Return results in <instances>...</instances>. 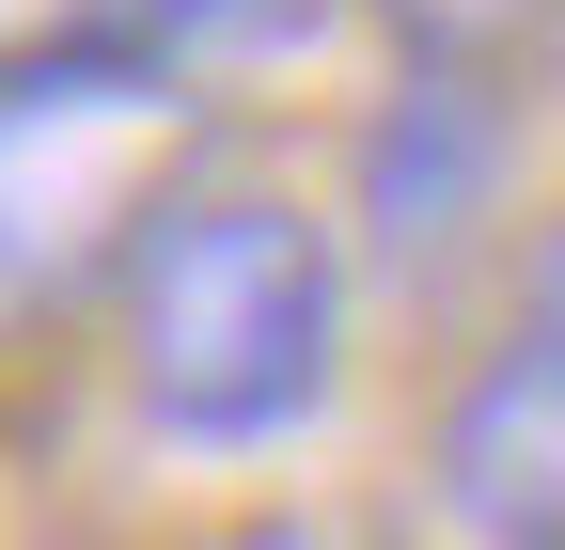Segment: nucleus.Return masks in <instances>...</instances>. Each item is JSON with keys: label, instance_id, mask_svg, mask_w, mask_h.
<instances>
[{"label": "nucleus", "instance_id": "obj_1", "mask_svg": "<svg viewBox=\"0 0 565 550\" xmlns=\"http://www.w3.org/2000/svg\"><path fill=\"white\" fill-rule=\"evenodd\" d=\"M110 378L173 456H282L345 393V236L299 189L189 173L110 267Z\"/></svg>", "mask_w": 565, "mask_h": 550}, {"label": "nucleus", "instance_id": "obj_2", "mask_svg": "<svg viewBox=\"0 0 565 550\" xmlns=\"http://www.w3.org/2000/svg\"><path fill=\"white\" fill-rule=\"evenodd\" d=\"M189 173H204V63L0 80V347L95 315Z\"/></svg>", "mask_w": 565, "mask_h": 550}, {"label": "nucleus", "instance_id": "obj_3", "mask_svg": "<svg viewBox=\"0 0 565 550\" xmlns=\"http://www.w3.org/2000/svg\"><path fill=\"white\" fill-rule=\"evenodd\" d=\"M503 158H519V110L503 80H456V63H393V95L362 110V142H345V252L377 267H440L487 204H503Z\"/></svg>", "mask_w": 565, "mask_h": 550}, {"label": "nucleus", "instance_id": "obj_4", "mask_svg": "<svg viewBox=\"0 0 565 550\" xmlns=\"http://www.w3.org/2000/svg\"><path fill=\"white\" fill-rule=\"evenodd\" d=\"M424 504L456 550H565V347L503 330L424 425Z\"/></svg>", "mask_w": 565, "mask_h": 550}, {"label": "nucleus", "instance_id": "obj_5", "mask_svg": "<svg viewBox=\"0 0 565 550\" xmlns=\"http://www.w3.org/2000/svg\"><path fill=\"white\" fill-rule=\"evenodd\" d=\"M95 63H204V0H0V80H95Z\"/></svg>", "mask_w": 565, "mask_h": 550}, {"label": "nucleus", "instance_id": "obj_6", "mask_svg": "<svg viewBox=\"0 0 565 550\" xmlns=\"http://www.w3.org/2000/svg\"><path fill=\"white\" fill-rule=\"evenodd\" d=\"M393 63H456V80H519V47L550 32V0H362Z\"/></svg>", "mask_w": 565, "mask_h": 550}, {"label": "nucleus", "instance_id": "obj_7", "mask_svg": "<svg viewBox=\"0 0 565 550\" xmlns=\"http://www.w3.org/2000/svg\"><path fill=\"white\" fill-rule=\"evenodd\" d=\"M519 284H534V330H550V347H565V204H550V221H534V267H519Z\"/></svg>", "mask_w": 565, "mask_h": 550}, {"label": "nucleus", "instance_id": "obj_8", "mask_svg": "<svg viewBox=\"0 0 565 550\" xmlns=\"http://www.w3.org/2000/svg\"><path fill=\"white\" fill-rule=\"evenodd\" d=\"M189 550H315L299 519H236V535H189Z\"/></svg>", "mask_w": 565, "mask_h": 550}]
</instances>
